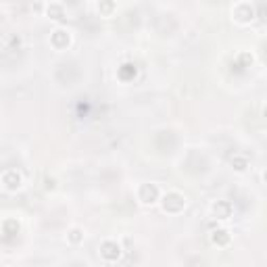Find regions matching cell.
I'll list each match as a JSON object with an SVG mask.
<instances>
[{
  "label": "cell",
  "instance_id": "9",
  "mask_svg": "<svg viewBox=\"0 0 267 267\" xmlns=\"http://www.w3.org/2000/svg\"><path fill=\"white\" fill-rule=\"evenodd\" d=\"M46 15H48V19H52V21H63L67 13H65V7H63V5L52 3V5L46 7Z\"/></svg>",
  "mask_w": 267,
  "mask_h": 267
},
{
  "label": "cell",
  "instance_id": "3",
  "mask_svg": "<svg viewBox=\"0 0 267 267\" xmlns=\"http://www.w3.org/2000/svg\"><path fill=\"white\" fill-rule=\"evenodd\" d=\"M0 182H3V188L7 192H17L21 186H23V178L17 169H7L3 171V176H0Z\"/></svg>",
  "mask_w": 267,
  "mask_h": 267
},
{
  "label": "cell",
  "instance_id": "6",
  "mask_svg": "<svg viewBox=\"0 0 267 267\" xmlns=\"http://www.w3.org/2000/svg\"><path fill=\"white\" fill-rule=\"evenodd\" d=\"M232 15H234V21L246 25V23H251V21L255 19V9H253L249 3H242V5H238L236 9H234Z\"/></svg>",
  "mask_w": 267,
  "mask_h": 267
},
{
  "label": "cell",
  "instance_id": "2",
  "mask_svg": "<svg viewBox=\"0 0 267 267\" xmlns=\"http://www.w3.org/2000/svg\"><path fill=\"white\" fill-rule=\"evenodd\" d=\"M138 200L144 205V207H150L155 203H159L161 200V190L157 184H142L138 188Z\"/></svg>",
  "mask_w": 267,
  "mask_h": 267
},
{
  "label": "cell",
  "instance_id": "7",
  "mask_svg": "<svg viewBox=\"0 0 267 267\" xmlns=\"http://www.w3.org/2000/svg\"><path fill=\"white\" fill-rule=\"evenodd\" d=\"M232 211H234V207H232L230 200H217V203L211 205L213 217H215V219H221V221H227V219L232 217Z\"/></svg>",
  "mask_w": 267,
  "mask_h": 267
},
{
  "label": "cell",
  "instance_id": "15",
  "mask_svg": "<svg viewBox=\"0 0 267 267\" xmlns=\"http://www.w3.org/2000/svg\"><path fill=\"white\" fill-rule=\"evenodd\" d=\"M263 117H265V119H267V107H265V109H263Z\"/></svg>",
  "mask_w": 267,
  "mask_h": 267
},
{
  "label": "cell",
  "instance_id": "5",
  "mask_svg": "<svg viewBox=\"0 0 267 267\" xmlns=\"http://www.w3.org/2000/svg\"><path fill=\"white\" fill-rule=\"evenodd\" d=\"M50 44H52L54 50H65L67 46L71 44V33L67 31V29H63V27L54 29V31L50 33Z\"/></svg>",
  "mask_w": 267,
  "mask_h": 267
},
{
  "label": "cell",
  "instance_id": "11",
  "mask_svg": "<svg viewBox=\"0 0 267 267\" xmlns=\"http://www.w3.org/2000/svg\"><path fill=\"white\" fill-rule=\"evenodd\" d=\"M232 167L236 169L238 174H244L246 169H249V159L246 157H242V155H236L232 159Z\"/></svg>",
  "mask_w": 267,
  "mask_h": 267
},
{
  "label": "cell",
  "instance_id": "14",
  "mask_svg": "<svg viewBox=\"0 0 267 267\" xmlns=\"http://www.w3.org/2000/svg\"><path fill=\"white\" fill-rule=\"evenodd\" d=\"M261 178H263V182H265V184H267V169H265V171H263V174H261Z\"/></svg>",
  "mask_w": 267,
  "mask_h": 267
},
{
  "label": "cell",
  "instance_id": "8",
  "mask_svg": "<svg viewBox=\"0 0 267 267\" xmlns=\"http://www.w3.org/2000/svg\"><path fill=\"white\" fill-rule=\"evenodd\" d=\"M211 242H213L215 246L223 249V246H227V244L232 242V234H230L225 227H217V230L211 232Z\"/></svg>",
  "mask_w": 267,
  "mask_h": 267
},
{
  "label": "cell",
  "instance_id": "4",
  "mask_svg": "<svg viewBox=\"0 0 267 267\" xmlns=\"http://www.w3.org/2000/svg\"><path fill=\"white\" fill-rule=\"evenodd\" d=\"M100 257H103L107 263H115L121 257V246L115 240H105L100 244Z\"/></svg>",
  "mask_w": 267,
  "mask_h": 267
},
{
  "label": "cell",
  "instance_id": "13",
  "mask_svg": "<svg viewBox=\"0 0 267 267\" xmlns=\"http://www.w3.org/2000/svg\"><path fill=\"white\" fill-rule=\"evenodd\" d=\"M56 188V180L54 178H46V190H54Z\"/></svg>",
  "mask_w": 267,
  "mask_h": 267
},
{
  "label": "cell",
  "instance_id": "12",
  "mask_svg": "<svg viewBox=\"0 0 267 267\" xmlns=\"http://www.w3.org/2000/svg\"><path fill=\"white\" fill-rule=\"evenodd\" d=\"M67 240H69L71 244H82V242H84V230L71 227L69 232H67Z\"/></svg>",
  "mask_w": 267,
  "mask_h": 267
},
{
  "label": "cell",
  "instance_id": "10",
  "mask_svg": "<svg viewBox=\"0 0 267 267\" xmlns=\"http://www.w3.org/2000/svg\"><path fill=\"white\" fill-rule=\"evenodd\" d=\"M117 11V3L115 0H98V13L103 17H111Z\"/></svg>",
  "mask_w": 267,
  "mask_h": 267
},
{
  "label": "cell",
  "instance_id": "1",
  "mask_svg": "<svg viewBox=\"0 0 267 267\" xmlns=\"http://www.w3.org/2000/svg\"><path fill=\"white\" fill-rule=\"evenodd\" d=\"M161 207L165 213H169V215H178L186 209V196L178 190H171V192H167L161 196Z\"/></svg>",
  "mask_w": 267,
  "mask_h": 267
}]
</instances>
